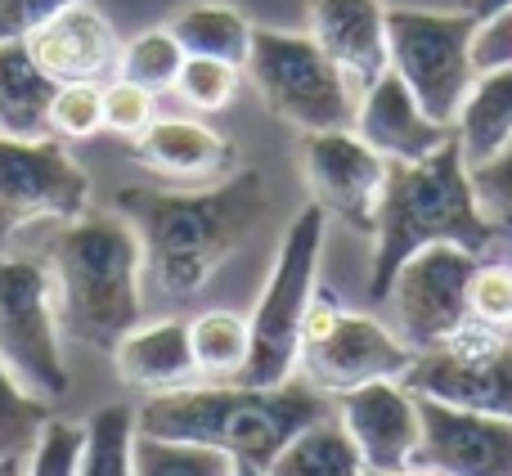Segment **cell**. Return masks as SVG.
I'll return each instance as SVG.
<instances>
[{
  "label": "cell",
  "instance_id": "obj_1",
  "mask_svg": "<svg viewBox=\"0 0 512 476\" xmlns=\"http://www.w3.org/2000/svg\"><path fill=\"white\" fill-rule=\"evenodd\" d=\"M113 207L140 234L144 279L162 297L189 301L261 225L270 212V189L261 171H230L198 189L126 185L113 194Z\"/></svg>",
  "mask_w": 512,
  "mask_h": 476
},
{
  "label": "cell",
  "instance_id": "obj_2",
  "mask_svg": "<svg viewBox=\"0 0 512 476\" xmlns=\"http://www.w3.org/2000/svg\"><path fill=\"white\" fill-rule=\"evenodd\" d=\"M333 418V396L310 387L306 378H288L279 387L248 382H189L180 391L144 396L135 409V432L162 441L212 445L239 463L270 468V459L297 432Z\"/></svg>",
  "mask_w": 512,
  "mask_h": 476
},
{
  "label": "cell",
  "instance_id": "obj_3",
  "mask_svg": "<svg viewBox=\"0 0 512 476\" xmlns=\"http://www.w3.org/2000/svg\"><path fill=\"white\" fill-rule=\"evenodd\" d=\"M432 243H454L472 256H486L499 243V230L481 216L477 194H472L459 135H450L423 162H387V185L378 198V225H373V306L387 301L400 265Z\"/></svg>",
  "mask_w": 512,
  "mask_h": 476
},
{
  "label": "cell",
  "instance_id": "obj_4",
  "mask_svg": "<svg viewBox=\"0 0 512 476\" xmlns=\"http://www.w3.org/2000/svg\"><path fill=\"white\" fill-rule=\"evenodd\" d=\"M59 324L72 342L113 351L144 315V252L122 212H81L50 243Z\"/></svg>",
  "mask_w": 512,
  "mask_h": 476
},
{
  "label": "cell",
  "instance_id": "obj_5",
  "mask_svg": "<svg viewBox=\"0 0 512 476\" xmlns=\"http://www.w3.org/2000/svg\"><path fill=\"white\" fill-rule=\"evenodd\" d=\"M324 234H328V216L324 207H301L297 221L288 225L274 256V270L265 279L256 310L248 315V364L234 382L248 387H279V382L297 378V360H301V319L306 306L319 288V252H324Z\"/></svg>",
  "mask_w": 512,
  "mask_h": 476
},
{
  "label": "cell",
  "instance_id": "obj_6",
  "mask_svg": "<svg viewBox=\"0 0 512 476\" xmlns=\"http://www.w3.org/2000/svg\"><path fill=\"white\" fill-rule=\"evenodd\" d=\"M256 95L265 99L274 117L306 131H351L360 90L346 81V72L315 45V36L252 27L248 63Z\"/></svg>",
  "mask_w": 512,
  "mask_h": 476
},
{
  "label": "cell",
  "instance_id": "obj_7",
  "mask_svg": "<svg viewBox=\"0 0 512 476\" xmlns=\"http://www.w3.org/2000/svg\"><path fill=\"white\" fill-rule=\"evenodd\" d=\"M477 18L468 9L436 14V9H387V68L414 90L427 117L454 126L463 99L477 86Z\"/></svg>",
  "mask_w": 512,
  "mask_h": 476
},
{
  "label": "cell",
  "instance_id": "obj_8",
  "mask_svg": "<svg viewBox=\"0 0 512 476\" xmlns=\"http://www.w3.org/2000/svg\"><path fill=\"white\" fill-rule=\"evenodd\" d=\"M0 360L32 396L59 405L72 387L54 270L45 256H0Z\"/></svg>",
  "mask_w": 512,
  "mask_h": 476
},
{
  "label": "cell",
  "instance_id": "obj_9",
  "mask_svg": "<svg viewBox=\"0 0 512 476\" xmlns=\"http://www.w3.org/2000/svg\"><path fill=\"white\" fill-rule=\"evenodd\" d=\"M400 382L441 405L512 418V333L468 319L441 346L418 351Z\"/></svg>",
  "mask_w": 512,
  "mask_h": 476
},
{
  "label": "cell",
  "instance_id": "obj_10",
  "mask_svg": "<svg viewBox=\"0 0 512 476\" xmlns=\"http://www.w3.org/2000/svg\"><path fill=\"white\" fill-rule=\"evenodd\" d=\"M90 212V176L59 135H0V243L36 221H77Z\"/></svg>",
  "mask_w": 512,
  "mask_h": 476
},
{
  "label": "cell",
  "instance_id": "obj_11",
  "mask_svg": "<svg viewBox=\"0 0 512 476\" xmlns=\"http://www.w3.org/2000/svg\"><path fill=\"white\" fill-rule=\"evenodd\" d=\"M481 256L463 252L454 243H432L414 252L400 274L391 279V292L382 306L396 319V337L409 351H432L454 328L468 324V283Z\"/></svg>",
  "mask_w": 512,
  "mask_h": 476
},
{
  "label": "cell",
  "instance_id": "obj_12",
  "mask_svg": "<svg viewBox=\"0 0 512 476\" xmlns=\"http://www.w3.org/2000/svg\"><path fill=\"white\" fill-rule=\"evenodd\" d=\"M301 176L315 207L328 221H342L360 234L378 225V198L387 185V158L373 153L355 131H306L301 135Z\"/></svg>",
  "mask_w": 512,
  "mask_h": 476
},
{
  "label": "cell",
  "instance_id": "obj_13",
  "mask_svg": "<svg viewBox=\"0 0 512 476\" xmlns=\"http://www.w3.org/2000/svg\"><path fill=\"white\" fill-rule=\"evenodd\" d=\"M418 450L409 472L423 476H512V418L472 414L418 396Z\"/></svg>",
  "mask_w": 512,
  "mask_h": 476
},
{
  "label": "cell",
  "instance_id": "obj_14",
  "mask_svg": "<svg viewBox=\"0 0 512 476\" xmlns=\"http://www.w3.org/2000/svg\"><path fill=\"white\" fill-rule=\"evenodd\" d=\"M409 364H414V351L387 324L342 310L324 337L301 346L297 378H306L310 387H319L324 396L337 400L342 391H355L364 382H382V378L400 382Z\"/></svg>",
  "mask_w": 512,
  "mask_h": 476
},
{
  "label": "cell",
  "instance_id": "obj_15",
  "mask_svg": "<svg viewBox=\"0 0 512 476\" xmlns=\"http://www.w3.org/2000/svg\"><path fill=\"white\" fill-rule=\"evenodd\" d=\"M342 427L364 459V472H409L418 450V396L396 378L364 382L337 396Z\"/></svg>",
  "mask_w": 512,
  "mask_h": 476
},
{
  "label": "cell",
  "instance_id": "obj_16",
  "mask_svg": "<svg viewBox=\"0 0 512 476\" xmlns=\"http://www.w3.org/2000/svg\"><path fill=\"white\" fill-rule=\"evenodd\" d=\"M27 50L54 81H108L117 72L122 36L95 0H72L27 36Z\"/></svg>",
  "mask_w": 512,
  "mask_h": 476
},
{
  "label": "cell",
  "instance_id": "obj_17",
  "mask_svg": "<svg viewBox=\"0 0 512 476\" xmlns=\"http://www.w3.org/2000/svg\"><path fill=\"white\" fill-rule=\"evenodd\" d=\"M351 131L360 135L373 153H382L387 162H423L427 153H436L450 140L454 126L427 117L423 104L414 99V90L387 68L373 86L360 90Z\"/></svg>",
  "mask_w": 512,
  "mask_h": 476
},
{
  "label": "cell",
  "instance_id": "obj_18",
  "mask_svg": "<svg viewBox=\"0 0 512 476\" xmlns=\"http://www.w3.org/2000/svg\"><path fill=\"white\" fill-rule=\"evenodd\" d=\"M315 45L346 72L355 90L387 72V9L382 0H306Z\"/></svg>",
  "mask_w": 512,
  "mask_h": 476
},
{
  "label": "cell",
  "instance_id": "obj_19",
  "mask_svg": "<svg viewBox=\"0 0 512 476\" xmlns=\"http://www.w3.org/2000/svg\"><path fill=\"white\" fill-rule=\"evenodd\" d=\"M135 158L153 176L198 189L230 176L239 153H234V144L221 131H212L198 117H153V126L135 140Z\"/></svg>",
  "mask_w": 512,
  "mask_h": 476
},
{
  "label": "cell",
  "instance_id": "obj_20",
  "mask_svg": "<svg viewBox=\"0 0 512 476\" xmlns=\"http://www.w3.org/2000/svg\"><path fill=\"white\" fill-rule=\"evenodd\" d=\"M113 369L126 387L144 396L180 391L198 382L194 346H189V319H158V324H135L113 346Z\"/></svg>",
  "mask_w": 512,
  "mask_h": 476
},
{
  "label": "cell",
  "instance_id": "obj_21",
  "mask_svg": "<svg viewBox=\"0 0 512 476\" xmlns=\"http://www.w3.org/2000/svg\"><path fill=\"white\" fill-rule=\"evenodd\" d=\"M59 81L32 59L27 41L0 45V135L41 140L50 135V99Z\"/></svg>",
  "mask_w": 512,
  "mask_h": 476
},
{
  "label": "cell",
  "instance_id": "obj_22",
  "mask_svg": "<svg viewBox=\"0 0 512 476\" xmlns=\"http://www.w3.org/2000/svg\"><path fill=\"white\" fill-rule=\"evenodd\" d=\"M454 135H459V144H463L468 167L495 158L512 140V63L481 72L472 95L463 99V108H459Z\"/></svg>",
  "mask_w": 512,
  "mask_h": 476
},
{
  "label": "cell",
  "instance_id": "obj_23",
  "mask_svg": "<svg viewBox=\"0 0 512 476\" xmlns=\"http://www.w3.org/2000/svg\"><path fill=\"white\" fill-rule=\"evenodd\" d=\"M265 476H364V459L346 436V427L337 418H324L292 436L270 459Z\"/></svg>",
  "mask_w": 512,
  "mask_h": 476
},
{
  "label": "cell",
  "instance_id": "obj_24",
  "mask_svg": "<svg viewBox=\"0 0 512 476\" xmlns=\"http://www.w3.org/2000/svg\"><path fill=\"white\" fill-rule=\"evenodd\" d=\"M171 36L180 41L185 54H203V59H225L234 68L248 63L252 23L234 5H189L171 18Z\"/></svg>",
  "mask_w": 512,
  "mask_h": 476
},
{
  "label": "cell",
  "instance_id": "obj_25",
  "mask_svg": "<svg viewBox=\"0 0 512 476\" xmlns=\"http://www.w3.org/2000/svg\"><path fill=\"white\" fill-rule=\"evenodd\" d=\"M189 346H194L198 382H234L248 364V319L234 310H203L189 319Z\"/></svg>",
  "mask_w": 512,
  "mask_h": 476
},
{
  "label": "cell",
  "instance_id": "obj_26",
  "mask_svg": "<svg viewBox=\"0 0 512 476\" xmlns=\"http://www.w3.org/2000/svg\"><path fill=\"white\" fill-rule=\"evenodd\" d=\"M135 409L131 405H99L81 423L77 476H135Z\"/></svg>",
  "mask_w": 512,
  "mask_h": 476
},
{
  "label": "cell",
  "instance_id": "obj_27",
  "mask_svg": "<svg viewBox=\"0 0 512 476\" xmlns=\"http://www.w3.org/2000/svg\"><path fill=\"white\" fill-rule=\"evenodd\" d=\"M135 476H234L239 459L212 450V445H189V441H162V436L135 432L131 445Z\"/></svg>",
  "mask_w": 512,
  "mask_h": 476
},
{
  "label": "cell",
  "instance_id": "obj_28",
  "mask_svg": "<svg viewBox=\"0 0 512 476\" xmlns=\"http://www.w3.org/2000/svg\"><path fill=\"white\" fill-rule=\"evenodd\" d=\"M180 63H185V50H180V41L171 36V27H149V32L131 36V41L122 45L113 77H126V81H135V86L162 95V90L176 86Z\"/></svg>",
  "mask_w": 512,
  "mask_h": 476
},
{
  "label": "cell",
  "instance_id": "obj_29",
  "mask_svg": "<svg viewBox=\"0 0 512 476\" xmlns=\"http://www.w3.org/2000/svg\"><path fill=\"white\" fill-rule=\"evenodd\" d=\"M54 418V405L23 387L0 360V459L9 454H32L36 436L45 432V423Z\"/></svg>",
  "mask_w": 512,
  "mask_h": 476
},
{
  "label": "cell",
  "instance_id": "obj_30",
  "mask_svg": "<svg viewBox=\"0 0 512 476\" xmlns=\"http://www.w3.org/2000/svg\"><path fill=\"white\" fill-rule=\"evenodd\" d=\"M239 77H243V68H234V63H225V59L185 54L180 77L171 90H176L194 113H221V108H230L234 95H239Z\"/></svg>",
  "mask_w": 512,
  "mask_h": 476
},
{
  "label": "cell",
  "instance_id": "obj_31",
  "mask_svg": "<svg viewBox=\"0 0 512 476\" xmlns=\"http://www.w3.org/2000/svg\"><path fill=\"white\" fill-rule=\"evenodd\" d=\"M104 131V81H59L50 99V135L95 140Z\"/></svg>",
  "mask_w": 512,
  "mask_h": 476
},
{
  "label": "cell",
  "instance_id": "obj_32",
  "mask_svg": "<svg viewBox=\"0 0 512 476\" xmlns=\"http://www.w3.org/2000/svg\"><path fill=\"white\" fill-rule=\"evenodd\" d=\"M158 117V95L126 77L104 81V131L122 135V140H140Z\"/></svg>",
  "mask_w": 512,
  "mask_h": 476
},
{
  "label": "cell",
  "instance_id": "obj_33",
  "mask_svg": "<svg viewBox=\"0 0 512 476\" xmlns=\"http://www.w3.org/2000/svg\"><path fill=\"white\" fill-rule=\"evenodd\" d=\"M468 315L477 319V324L512 333V265L481 256L477 270H472V283H468Z\"/></svg>",
  "mask_w": 512,
  "mask_h": 476
},
{
  "label": "cell",
  "instance_id": "obj_34",
  "mask_svg": "<svg viewBox=\"0 0 512 476\" xmlns=\"http://www.w3.org/2000/svg\"><path fill=\"white\" fill-rule=\"evenodd\" d=\"M472 176V194H477V207L499 234H512V140L495 158L468 167Z\"/></svg>",
  "mask_w": 512,
  "mask_h": 476
},
{
  "label": "cell",
  "instance_id": "obj_35",
  "mask_svg": "<svg viewBox=\"0 0 512 476\" xmlns=\"http://www.w3.org/2000/svg\"><path fill=\"white\" fill-rule=\"evenodd\" d=\"M77 454H81V423L50 418L45 432L36 436L32 454H27V476H77Z\"/></svg>",
  "mask_w": 512,
  "mask_h": 476
},
{
  "label": "cell",
  "instance_id": "obj_36",
  "mask_svg": "<svg viewBox=\"0 0 512 476\" xmlns=\"http://www.w3.org/2000/svg\"><path fill=\"white\" fill-rule=\"evenodd\" d=\"M72 0H0V45L5 41H27L36 27H45L59 9Z\"/></svg>",
  "mask_w": 512,
  "mask_h": 476
},
{
  "label": "cell",
  "instance_id": "obj_37",
  "mask_svg": "<svg viewBox=\"0 0 512 476\" xmlns=\"http://www.w3.org/2000/svg\"><path fill=\"white\" fill-rule=\"evenodd\" d=\"M463 9H468L477 23H486V18H495V14H504V9H512V0H468Z\"/></svg>",
  "mask_w": 512,
  "mask_h": 476
},
{
  "label": "cell",
  "instance_id": "obj_38",
  "mask_svg": "<svg viewBox=\"0 0 512 476\" xmlns=\"http://www.w3.org/2000/svg\"><path fill=\"white\" fill-rule=\"evenodd\" d=\"M0 476H27V454H9V459H0Z\"/></svg>",
  "mask_w": 512,
  "mask_h": 476
},
{
  "label": "cell",
  "instance_id": "obj_39",
  "mask_svg": "<svg viewBox=\"0 0 512 476\" xmlns=\"http://www.w3.org/2000/svg\"><path fill=\"white\" fill-rule=\"evenodd\" d=\"M234 476H265V472L256 468V463H239V468H234Z\"/></svg>",
  "mask_w": 512,
  "mask_h": 476
},
{
  "label": "cell",
  "instance_id": "obj_40",
  "mask_svg": "<svg viewBox=\"0 0 512 476\" xmlns=\"http://www.w3.org/2000/svg\"><path fill=\"white\" fill-rule=\"evenodd\" d=\"M364 476H423V472H364Z\"/></svg>",
  "mask_w": 512,
  "mask_h": 476
}]
</instances>
